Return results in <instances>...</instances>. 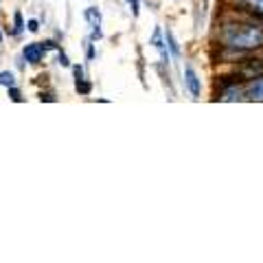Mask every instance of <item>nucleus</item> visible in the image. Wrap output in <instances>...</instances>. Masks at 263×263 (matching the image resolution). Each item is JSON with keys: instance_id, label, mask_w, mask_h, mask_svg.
<instances>
[{"instance_id": "obj_1", "label": "nucleus", "mask_w": 263, "mask_h": 263, "mask_svg": "<svg viewBox=\"0 0 263 263\" xmlns=\"http://www.w3.org/2000/svg\"><path fill=\"white\" fill-rule=\"evenodd\" d=\"M215 46H226L246 55L263 53V24L230 11L219 20L215 29Z\"/></svg>"}, {"instance_id": "obj_2", "label": "nucleus", "mask_w": 263, "mask_h": 263, "mask_svg": "<svg viewBox=\"0 0 263 263\" xmlns=\"http://www.w3.org/2000/svg\"><path fill=\"white\" fill-rule=\"evenodd\" d=\"M213 101L221 103H241L246 101V81L230 68V72H224L215 79V92Z\"/></svg>"}, {"instance_id": "obj_3", "label": "nucleus", "mask_w": 263, "mask_h": 263, "mask_svg": "<svg viewBox=\"0 0 263 263\" xmlns=\"http://www.w3.org/2000/svg\"><path fill=\"white\" fill-rule=\"evenodd\" d=\"M233 70L239 75L243 81H250L254 77L263 75V55L261 53H252L248 57H243L241 62H237L233 66Z\"/></svg>"}, {"instance_id": "obj_4", "label": "nucleus", "mask_w": 263, "mask_h": 263, "mask_svg": "<svg viewBox=\"0 0 263 263\" xmlns=\"http://www.w3.org/2000/svg\"><path fill=\"white\" fill-rule=\"evenodd\" d=\"M228 9L263 24V0H228Z\"/></svg>"}, {"instance_id": "obj_5", "label": "nucleus", "mask_w": 263, "mask_h": 263, "mask_svg": "<svg viewBox=\"0 0 263 263\" xmlns=\"http://www.w3.org/2000/svg\"><path fill=\"white\" fill-rule=\"evenodd\" d=\"M149 44L156 48V51L160 53V60H162V64H169V60H171V53H169V48H167V40H164V29L160 27V24L154 29L152 37H149Z\"/></svg>"}, {"instance_id": "obj_6", "label": "nucleus", "mask_w": 263, "mask_h": 263, "mask_svg": "<svg viewBox=\"0 0 263 263\" xmlns=\"http://www.w3.org/2000/svg\"><path fill=\"white\" fill-rule=\"evenodd\" d=\"M184 88L189 90V95H191L193 99L202 97V79L195 72L193 66H184Z\"/></svg>"}, {"instance_id": "obj_7", "label": "nucleus", "mask_w": 263, "mask_h": 263, "mask_svg": "<svg viewBox=\"0 0 263 263\" xmlns=\"http://www.w3.org/2000/svg\"><path fill=\"white\" fill-rule=\"evenodd\" d=\"M44 55H46V51H44L42 42H29V44H24V48H22V57H24V62L31 64V66L42 64Z\"/></svg>"}, {"instance_id": "obj_8", "label": "nucleus", "mask_w": 263, "mask_h": 263, "mask_svg": "<svg viewBox=\"0 0 263 263\" xmlns=\"http://www.w3.org/2000/svg\"><path fill=\"white\" fill-rule=\"evenodd\" d=\"M246 101L263 103V75L246 81Z\"/></svg>"}, {"instance_id": "obj_9", "label": "nucleus", "mask_w": 263, "mask_h": 263, "mask_svg": "<svg viewBox=\"0 0 263 263\" xmlns=\"http://www.w3.org/2000/svg\"><path fill=\"white\" fill-rule=\"evenodd\" d=\"M164 40H167V48H169L171 57H174V60H180V57H182V51H180V44H178V40L174 35V31L164 29Z\"/></svg>"}, {"instance_id": "obj_10", "label": "nucleus", "mask_w": 263, "mask_h": 263, "mask_svg": "<svg viewBox=\"0 0 263 263\" xmlns=\"http://www.w3.org/2000/svg\"><path fill=\"white\" fill-rule=\"evenodd\" d=\"M84 18L92 29H101V11H99L97 7H88L84 11Z\"/></svg>"}, {"instance_id": "obj_11", "label": "nucleus", "mask_w": 263, "mask_h": 263, "mask_svg": "<svg viewBox=\"0 0 263 263\" xmlns=\"http://www.w3.org/2000/svg\"><path fill=\"white\" fill-rule=\"evenodd\" d=\"M24 29H27V22L22 18V11L15 9L13 11V29H11V35H22Z\"/></svg>"}, {"instance_id": "obj_12", "label": "nucleus", "mask_w": 263, "mask_h": 263, "mask_svg": "<svg viewBox=\"0 0 263 263\" xmlns=\"http://www.w3.org/2000/svg\"><path fill=\"white\" fill-rule=\"evenodd\" d=\"M0 86H3V88L15 86V75L11 70H3V72H0Z\"/></svg>"}, {"instance_id": "obj_13", "label": "nucleus", "mask_w": 263, "mask_h": 263, "mask_svg": "<svg viewBox=\"0 0 263 263\" xmlns=\"http://www.w3.org/2000/svg\"><path fill=\"white\" fill-rule=\"evenodd\" d=\"M75 88H77V92H79V95L88 97V95H90V90H92V84H90V81H86V79H81V81H75Z\"/></svg>"}, {"instance_id": "obj_14", "label": "nucleus", "mask_w": 263, "mask_h": 263, "mask_svg": "<svg viewBox=\"0 0 263 263\" xmlns=\"http://www.w3.org/2000/svg\"><path fill=\"white\" fill-rule=\"evenodd\" d=\"M95 55H97V44H95V40H88L86 42V60L92 62Z\"/></svg>"}, {"instance_id": "obj_15", "label": "nucleus", "mask_w": 263, "mask_h": 263, "mask_svg": "<svg viewBox=\"0 0 263 263\" xmlns=\"http://www.w3.org/2000/svg\"><path fill=\"white\" fill-rule=\"evenodd\" d=\"M57 64H60L62 68H72V66H70V60H68V55H66L62 48L57 51Z\"/></svg>"}, {"instance_id": "obj_16", "label": "nucleus", "mask_w": 263, "mask_h": 263, "mask_svg": "<svg viewBox=\"0 0 263 263\" xmlns=\"http://www.w3.org/2000/svg\"><path fill=\"white\" fill-rule=\"evenodd\" d=\"M127 7L134 18H138V13H141V0H127Z\"/></svg>"}, {"instance_id": "obj_17", "label": "nucleus", "mask_w": 263, "mask_h": 263, "mask_svg": "<svg viewBox=\"0 0 263 263\" xmlns=\"http://www.w3.org/2000/svg\"><path fill=\"white\" fill-rule=\"evenodd\" d=\"M7 92H9V97H11V101H15V103H22L24 99H22V95H20V90L15 88V86H11V88H7Z\"/></svg>"}, {"instance_id": "obj_18", "label": "nucleus", "mask_w": 263, "mask_h": 263, "mask_svg": "<svg viewBox=\"0 0 263 263\" xmlns=\"http://www.w3.org/2000/svg\"><path fill=\"white\" fill-rule=\"evenodd\" d=\"M42 46H44V51H46V53H48V51H60V44H57L55 40H44Z\"/></svg>"}, {"instance_id": "obj_19", "label": "nucleus", "mask_w": 263, "mask_h": 263, "mask_svg": "<svg viewBox=\"0 0 263 263\" xmlns=\"http://www.w3.org/2000/svg\"><path fill=\"white\" fill-rule=\"evenodd\" d=\"M27 31L29 33H37L40 31V20H27Z\"/></svg>"}, {"instance_id": "obj_20", "label": "nucleus", "mask_w": 263, "mask_h": 263, "mask_svg": "<svg viewBox=\"0 0 263 263\" xmlns=\"http://www.w3.org/2000/svg\"><path fill=\"white\" fill-rule=\"evenodd\" d=\"M72 72H75V81H81V79H86V77H84V68H81L79 64H75V66H72Z\"/></svg>"}, {"instance_id": "obj_21", "label": "nucleus", "mask_w": 263, "mask_h": 263, "mask_svg": "<svg viewBox=\"0 0 263 263\" xmlns=\"http://www.w3.org/2000/svg\"><path fill=\"white\" fill-rule=\"evenodd\" d=\"M40 101H55V97L51 92H46V95L42 92V95H40Z\"/></svg>"}, {"instance_id": "obj_22", "label": "nucleus", "mask_w": 263, "mask_h": 263, "mask_svg": "<svg viewBox=\"0 0 263 263\" xmlns=\"http://www.w3.org/2000/svg\"><path fill=\"white\" fill-rule=\"evenodd\" d=\"M0 44H3V33H0Z\"/></svg>"}, {"instance_id": "obj_23", "label": "nucleus", "mask_w": 263, "mask_h": 263, "mask_svg": "<svg viewBox=\"0 0 263 263\" xmlns=\"http://www.w3.org/2000/svg\"><path fill=\"white\" fill-rule=\"evenodd\" d=\"M261 55H263V53H261Z\"/></svg>"}]
</instances>
